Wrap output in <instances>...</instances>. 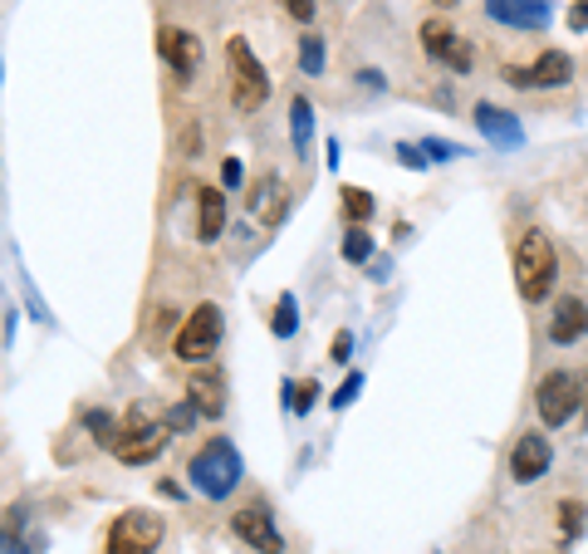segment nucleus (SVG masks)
Segmentation results:
<instances>
[{
    "mask_svg": "<svg viewBox=\"0 0 588 554\" xmlns=\"http://www.w3.org/2000/svg\"><path fill=\"white\" fill-rule=\"evenodd\" d=\"M559 285V256L549 246V236L539 226L519 231L515 241V290L525 305H544Z\"/></svg>",
    "mask_w": 588,
    "mask_h": 554,
    "instance_id": "1",
    "label": "nucleus"
},
{
    "mask_svg": "<svg viewBox=\"0 0 588 554\" xmlns=\"http://www.w3.org/2000/svg\"><path fill=\"white\" fill-rule=\"evenodd\" d=\"M186 476H192V485L206 495V501H225V495L241 485L245 461H241L231 436H206V442L192 452V461H186Z\"/></svg>",
    "mask_w": 588,
    "mask_h": 554,
    "instance_id": "2",
    "label": "nucleus"
},
{
    "mask_svg": "<svg viewBox=\"0 0 588 554\" xmlns=\"http://www.w3.org/2000/svg\"><path fill=\"white\" fill-rule=\"evenodd\" d=\"M225 70H231V103H235V113L265 109V99H270V74H265V64L255 60V50L241 40V35L225 40Z\"/></svg>",
    "mask_w": 588,
    "mask_h": 554,
    "instance_id": "3",
    "label": "nucleus"
},
{
    "mask_svg": "<svg viewBox=\"0 0 588 554\" xmlns=\"http://www.w3.org/2000/svg\"><path fill=\"white\" fill-rule=\"evenodd\" d=\"M584 407V378L568 373V368H549L535 387V413L544 427H568Z\"/></svg>",
    "mask_w": 588,
    "mask_h": 554,
    "instance_id": "4",
    "label": "nucleus"
},
{
    "mask_svg": "<svg viewBox=\"0 0 588 554\" xmlns=\"http://www.w3.org/2000/svg\"><path fill=\"white\" fill-rule=\"evenodd\" d=\"M162 534H167V525L157 510H123L108 525L103 554H157L162 550Z\"/></svg>",
    "mask_w": 588,
    "mask_h": 554,
    "instance_id": "5",
    "label": "nucleus"
},
{
    "mask_svg": "<svg viewBox=\"0 0 588 554\" xmlns=\"http://www.w3.org/2000/svg\"><path fill=\"white\" fill-rule=\"evenodd\" d=\"M221 334H225V315H221V305H211V299H206V305H196L192 315H186V324L176 329L172 354L182 358V364H201V358L216 354Z\"/></svg>",
    "mask_w": 588,
    "mask_h": 554,
    "instance_id": "6",
    "label": "nucleus"
},
{
    "mask_svg": "<svg viewBox=\"0 0 588 554\" xmlns=\"http://www.w3.org/2000/svg\"><path fill=\"white\" fill-rule=\"evenodd\" d=\"M231 534L255 554H284V534L274 525L270 501H245L241 510L231 515Z\"/></svg>",
    "mask_w": 588,
    "mask_h": 554,
    "instance_id": "7",
    "label": "nucleus"
},
{
    "mask_svg": "<svg viewBox=\"0 0 588 554\" xmlns=\"http://www.w3.org/2000/svg\"><path fill=\"white\" fill-rule=\"evenodd\" d=\"M167 436H172V427H167V422H147V417L133 407L127 427H118V436H113V456L123 466H143V461H152V456L162 452Z\"/></svg>",
    "mask_w": 588,
    "mask_h": 554,
    "instance_id": "8",
    "label": "nucleus"
},
{
    "mask_svg": "<svg viewBox=\"0 0 588 554\" xmlns=\"http://www.w3.org/2000/svg\"><path fill=\"white\" fill-rule=\"evenodd\" d=\"M421 50H427L431 64H441V70H456V74H470V64H476V50H470L466 40H461L456 30H451L446 21H421Z\"/></svg>",
    "mask_w": 588,
    "mask_h": 554,
    "instance_id": "9",
    "label": "nucleus"
},
{
    "mask_svg": "<svg viewBox=\"0 0 588 554\" xmlns=\"http://www.w3.org/2000/svg\"><path fill=\"white\" fill-rule=\"evenodd\" d=\"M157 54H162V64L172 70L176 84H192L196 70H201V40L192 30H182V25H162L157 30Z\"/></svg>",
    "mask_w": 588,
    "mask_h": 554,
    "instance_id": "10",
    "label": "nucleus"
},
{
    "mask_svg": "<svg viewBox=\"0 0 588 554\" xmlns=\"http://www.w3.org/2000/svg\"><path fill=\"white\" fill-rule=\"evenodd\" d=\"M574 79V60H568L564 50H544L539 54L535 64H529V70H515V64H510L505 70V84H515V89H564V84Z\"/></svg>",
    "mask_w": 588,
    "mask_h": 554,
    "instance_id": "11",
    "label": "nucleus"
},
{
    "mask_svg": "<svg viewBox=\"0 0 588 554\" xmlns=\"http://www.w3.org/2000/svg\"><path fill=\"white\" fill-rule=\"evenodd\" d=\"M549 466H554L549 436L544 432H519L515 446H510V476H515L519 485H529V481H544Z\"/></svg>",
    "mask_w": 588,
    "mask_h": 554,
    "instance_id": "12",
    "label": "nucleus"
},
{
    "mask_svg": "<svg viewBox=\"0 0 588 554\" xmlns=\"http://www.w3.org/2000/svg\"><path fill=\"white\" fill-rule=\"evenodd\" d=\"M486 21L505 25V30H549V21H554V5L549 0H486Z\"/></svg>",
    "mask_w": 588,
    "mask_h": 554,
    "instance_id": "13",
    "label": "nucleus"
},
{
    "mask_svg": "<svg viewBox=\"0 0 588 554\" xmlns=\"http://www.w3.org/2000/svg\"><path fill=\"white\" fill-rule=\"evenodd\" d=\"M588 334V299L578 295H564L554 299V315H549V344H578Z\"/></svg>",
    "mask_w": 588,
    "mask_h": 554,
    "instance_id": "14",
    "label": "nucleus"
},
{
    "mask_svg": "<svg viewBox=\"0 0 588 554\" xmlns=\"http://www.w3.org/2000/svg\"><path fill=\"white\" fill-rule=\"evenodd\" d=\"M476 128H480V138L490 143V148H519L525 143V128H519V119L515 113H505V109H495V103H476Z\"/></svg>",
    "mask_w": 588,
    "mask_h": 554,
    "instance_id": "15",
    "label": "nucleus"
},
{
    "mask_svg": "<svg viewBox=\"0 0 588 554\" xmlns=\"http://www.w3.org/2000/svg\"><path fill=\"white\" fill-rule=\"evenodd\" d=\"M225 231V187H201L196 192V241L211 246Z\"/></svg>",
    "mask_w": 588,
    "mask_h": 554,
    "instance_id": "16",
    "label": "nucleus"
},
{
    "mask_svg": "<svg viewBox=\"0 0 588 554\" xmlns=\"http://www.w3.org/2000/svg\"><path fill=\"white\" fill-rule=\"evenodd\" d=\"M186 393H192L186 403H192L201 417H221L225 413V387H221V378L216 373H196L192 383H186Z\"/></svg>",
    "mask_w": 588,
    "mask_h": 554,
    "instance_id": "17",
    "label": "nucleus"
},
{
    "mask_svg": "<svg viewBox=\"0 0 588 554\" xmlns=\"http://www.w3.org/2000/svg\"><path fill=\"white\" fill-rule=\"evenodd\" d=\"M245 207L250 211H265V226H280L284 221V192H280V177H265L260 192H250L245 197Z\"/></svg>",
    "mask_w": 588,
    "mask_h": 554,
    "instance_id": "18",
    "label": "nucleus"
},
{
    "mask_svg": "<svg viewBox=\"0 0 588 554\" xmlns=\"http://www.w3.org/2000/svg\"><path fill=\"white\" fill-rule=\"evenodd\" d=\"M290 138H294V152H304L314 138V103L304 94H294V103H290Z\"/></svg>",
    "mask_w": 588,
    "mask_h": 554,
    "instance_id": "19",
    "label": "nucleus"
},
{
    "mask_svg": "<svg viewBox=\"0 0 588 554\" xmlns=\"http://www.w3.org/2000/svg\"><path fill=\"white\" fill-rule=\"evenodd\" d=\"M0 554H29L25 550V510H10L5 515V525H0Z\"/></svg>",
    "mask_w": 588,
    "mask_h": 554,
    "instance_id": "20",
    "label": "nucleus"
},
{
    "mask_svg": "<svg viewBox=\"0 0 588 554\" xmlns=\"http://www.w3.org/2000/svg\"><path fill=\"white\" fill-rule=\"evenodd\" d=\"M559 530H564V540H578V534L588 530V505L584 501H559Z\"/></svg>",
    "mask_w": 588,
    "mask_h": 554,
    "instance_id": "21",
    "label": "nucleus"
},
{
    "mask_svg": "<svg viewBox=\"0 0 588 554\" xmlns=\"http://www.w3.org/2000/svg\"><path fill=\"white\" fill-rule=\"evenodd\" d=\"M339 197H343V221H348V226H363V221L372 217V197L363 187H343Z\"/></svg>",
    "mask_w": 588,
    "mask_h": 554,
    "instance_id": "22",
    "label": "nucleus"
},
{
    "mask_svg": "<svg viewBox=\"0 0 588 554\" xmlns=\"http://www.w3.org/2000/svg\"><path fill=\"white\" fill-rule=\"evenodd\" d=\"M294 329H299V305H294V295H280V299H274L270 334H274V338H290Z\"/></svg>",
    "mask_w": 588,
    "mask_h": 554,
    "instance_id": "23",
    "label": "nucleus"
},
{
    "mask_svg": "<svg viewBox=\"0 0 588 554\" xmlns=\"http://www.w3.org/2000/svg\"><path fill=\"white\" fill-rule=\"evenodd\" d=\"M343 260H348V266H363V260H372V231H363V226H348V231H343Z\"/></svg>",
    "mask_w": 588,
    "mask_h": 554,
    "instance_id": "24",
    "label": "nucleus"
},
{
    "mask_svg": "<svg viewBox=\"0 0 588 554\" xmlns=\"http://www.w3.org/2000/svg\"><path fill=\"white\" fill-rule=\"evenodd\" d=\"M284 393H290L284 403L294 407V417H304L314 403H319V383H314V378H304V383H284Z\"/></svg>",
    "mask_w": 588,
    "mask_h": 554,
    "instance_id": "25",
    "label": "nucleus"
},
{
    "mask_svg": "<svg viewBox=\"0 0 588 554\" xmlns=\"http://www.w3.org/2000/svg\"><path fill=\"white\" fill-rule=\"evenodd\" d=\"M299 70L304 74H323V35H304L299 40Z\"/></svg>",
    "mask_w": 588,
    "mask_h": 554,
    "instance_id": "26",
    "label": "nucleus"
},
{
    "mask_svg": "<svg viewBox=\"0 0 588 554\" xmlns=\"http://www.w3.org/2000/svg\"><path fill=\"white\" fill-rule=\"evenodd\" d=\"M84 427H88V436H94V442L113 446V436H118V427H113V413H103V407H98V413H88V417H84Z\"/></svg>",
    "mask_w": 588,
    "mask_h": 554,
    "instance_id": "27",
    "label": "nucleus"
},
{
    "mask_svg": "<svg viewBox=\"0 0 588 554\" xmlns=\"http://www.w3.org/2000/svg\"><path fill=\"white\" fill-rule=\"evenodd\" d=\"M421 152H427L431 162H456V158H466V148H456V143H446V138H427V143H421Z\"/></svg>",
    "mask_w": 588,
    "mask_h": 554,
    "instance_id": "28",
    "label": "nucleus"
},
{
    "mask_svg": "<svg viewBox=\"0 0 588 554\" xmlns=\"http://www.w3.org/2000/svg\"><path fill=\"white\" fill-rule=\"evenodd\" d=\"M358 393H363V373H348L339 387H333V407H348Z\"/></svg>",
    "mask_w": 588,
    "mask_h": 554,
    "instance_id": "29",
    "label": "nucleus"
},
{
    "mask_svg": "<svg viewBox=\"0 0 588 554\" xmlns=\"http://www.w3.org/2000/svg\"><path fill=\"white\" fill-rule=\"evenodd\" d=\"M397 162H402V168H412V172H421L431 158L421 152V143H417V148H412V143H397Z\"/></svg>",
    "mask_w": 588,
    "mask_h": 554,
    "instance_id": "30",
    "label": "nucleus"
},
{
    "mask_svg": "<svg viewBox=\"0 0 588 554\" xmlns=\"http://www.w3.org/2000/svg\"><path fill=\"white\" fill-rule=\"evenodd\" d=\"M196 417H201V413H196L192 403H182V407H172V413H167V427H172V432H186Z\"/></svg>",
    "mask_w": 588,
    "mask_h": 554,
    "instance_id": "31",
    "label": "nucleus"
},
{
    "mask_svg": "<svg viewBox=\"0 0 588 554\" xmlns=\"http://www.w3.org/2000/svg\"><path fill=\"white\" fill-rule=\"evenodd\" d=\"M329 358H333V364H348V358H353V334H348V329H339V334H333Z\"/></svg>",
    "mask_w": 588,
    "mask_h": 554,
    "instance_id": "32",
    "label": "nucleus"
},
{
    "mask_svg": "<svg viewBox=\"0 0 588 554\" xmlns=\"http://www.w3.org/2000/svg\"><path fill=\"white\" fill-rule=\"evenodd\" d=\"M241 177H245V172H241V162H235V158H225V162H221V187H225V192H235V187H241Z\"/></svg>",
    "mask_w": 588,
    "mask_h": 554,
    "instance_id": "33",
    "label": "nucleus"
},
{
    "mask_svg": "<svg viewBox=\"0 0 588 554\" xmlns=\"http://www.w3.org/2000/svg\"><path fill=\"white\" fill-rule=\"evenodd\" d=\"M568 30H578V35L588 30V0H574V5H568Z\"/></svg>",
    "mask_w": 588,
    "mask_h": 554,
    "instance_id": "34",
    "label": "nucleus"
},
{
    "mask_svg": "<svg viewBox=\"0 0 588 554\" xmlns=\"http://www.w3.org/2000/svg\"><path fill=\"white\" fill-rule=\"evenodd\" d=\"M284 11H290L294 15V21H314V0H284Z\"/></svg>",
    "mask_w": 588,
    "mask_h": 554,
    "instance_id": "35",
    "label": "nucleus"
},
{
    "mask_svg": "<svg viewBox=\"0 0 588 554\" xmlns=\"http://www.w3.org/2000/svg\"><path fill=\"white\" fill-rule=\"evenodd\" d=\"M358 84H363V89H372V94H382V89H388L378 70H363V74H358Z\"/></svg>",
    "mask_w": 588,
    "mask_h": 554,
    "instance_id": "36",
    "label": "nucleus"
},
{
    "mask_svg": "<svg viewBox=\"0 0 588 554\" xmlns=\"http://www.w3.org/2000/svg\"><path fill=\"white\" fill-rule=\"evenodd\" d=\"M431 5H437V11H456L461 0H431Z\"/></svg>",
    "mask_w": 588,
    "mask_h": 554,
    "instance_id": "37",
    "label": "nucleus"
},
{
    "mask_svg": "<svg viewBox=\"0 0 588 554\" xmlns=\"http://www.w3.org/2000/svg\"><path fill=\"white\" fill-rule=\"evenodd\" d=\"M584 407H588V378H584Z\"/></svg>",
    "mask_w": 588,
    "mask_h": 554,
    "instance_id": "38",
    "label": "nucleus"
},
{
    "mask_svg": "<svg viewBox=\"0 0 588 554\" xmlns=\"http://www.w3.org/2000/svg\"><path fill=\"white\" fill-rule=\"evenodd\" d=\"M0 74H5V70H0Z\"/></svg>",
    "mask_w": 588,
    "mask_h": 554,
    "instance_id": "39",
    "label": "nucleus"
}]
</instances>
